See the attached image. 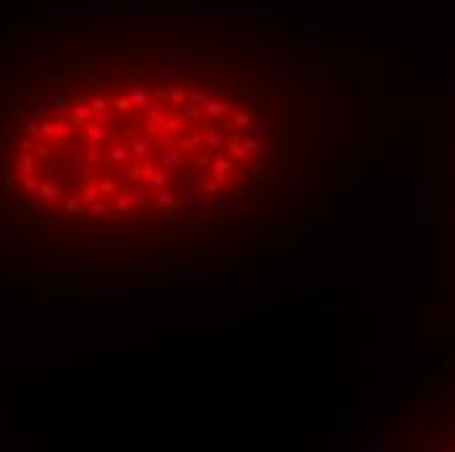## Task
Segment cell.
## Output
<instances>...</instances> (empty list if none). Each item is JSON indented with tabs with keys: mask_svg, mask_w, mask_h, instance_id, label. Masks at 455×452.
Returning <instances> with one entry per match:
<instances>
[{
	"mask_svg": "<svg viewBox=\"0 0 455 452\" xmlns=\"http://www.w3.org/2000/svg\"><path fill=\"white\" fill-rule=\"evenodd\" d=\"M173 204H175V196H173V193H165V191L157 193V207H173Z\"/></svg>",
	"mask_w": 455,
	"mask_h": 452,
	"instance_id": "obj_24",
	"label": "cell"
},
{
	"mask_svg": "<svg viewBox=\"0 0 455 452\" xmlns=\"http://www.w3.org/2000/svg\"><path fill=\"white\" fill-rule=\"evenodd\" d=\"M100 199V186H84L81 188V202L84 204H95Z\"/></svg>",
	"mask_w": 455,
	"mask_h": 452,
	"instance_id": "obj_13",
	"label": "cell"
},
{
	"mask_svg": "<svg viewBox=\"0 0 455 452\" xmlns=\"http://www.w3.org/2000/svg\"><path fill=\"white\" fill-rule=\"evenodd\" d=\"M89 209H92V215H95V217H110V209H108V204H102V202L89 204Z\"/></svg>",
	"mask_w": 455,
	"mask_h": 452,
	"instance_id": "obj_21",
	"label": "cell"
},
{
	"mask_svg": "<svg viewBox=\"0 0 455 452\" xmlns=\"http://www.w3.org/2000/svg\"><path fill=\"white\" fill-rule=\"evenodd\" d=\"M233 110V105H228V102H207V113L209 115H222V113H231Z\"/></svg>",
	"mask_w": 455,
	"mask_h": 452,
	"instance_id": "obj_14",
	"label": "cell"
},
{
	"mask_svg": "<svg viewBox=\"0 0 455 452\" xmlns=\"http://www.w3.org/2000/svg\"><path fill=\"white\" fill-rule=\"evenodd\" d=\"M55 108H58V110H66L68 102H66V99H55Z\"/></svg>",
	"mask_w": 455,
	"mask_h": 452,
	"instance_id": "obj_31",
	"label": "cell"
},
{
	"mask_svg": "<svg viewBox=\"0 0 455 452\" xmlns=\"http://www.w3.org/2000/svg\"><path fill=\"white\" fill-rule=\"evenodd\" d=\"M84 133H86L89 139H92V144H95V146L105 144V128H102V123H92V126H86V128H84Z\"/></svg>",
	"mask_w": 455,
	"mask_h": 452,
	"instance_id": "obj_6",
	"label": "cell"
},
{
	"mask_svg": "<svg viewBox=\"0 0 455 452\" xmlns=\"http://www.w3.org/2000/svg\"><path fill=\"white\" fill-rule=\"evenodd\" d=\"M178 165H180V155L175 152L173 146H168V152H162V168L173 170V168H178Z\"/></svg>",
	"mask_w": 455,
	"mask_h": 452,
	"instance_id": "obj_9",
	"label": "cell"
},
{
	"mask_svg": "<svg viewBox=\"0 0 455 452\" xmlns=\"http://www.w3.org/2000/svg\"><path fill=\"white\" fill-rule=\"evenodd\" d=\"M170 99L180 105V102H184V89H173V92H170Z\"/></svg>",
	"mask_w": 455,
	"mask_h": 452,
	"instance_id": "obj_28",
	"label": "cell"
},
{
	"mask_svg": "<svg viewBox=\"0 0 455 452\" xmlns=\"http://www.w3.org/2000/svg\"><path fill=\"white\" fill-rule=\"evenodd\" d=\"M233 123H236V128H246L251 123V113L249 110H238L236 118H233Z\"/></svg>",
	"mask_w": 455,
	"mask_h": 452,
	"instance_id": "obj_18",
	"label": "cell"
},
{
	"mask_svg": "<svg viewBox=\"0 0 455 452\" xmlns=\"http://www.w3.org/2000/svg\"><path fill=\"white\" fill-rule=\"evenodd\" d=\"M162 123H165V105L152 102L149 105V126L152 128H162Z\"/></svg>",
	"mask_w": 455,
	"mask_h": 452,
	"instance_id": "obj_3",
	"label": "cell"
},
{
	"mask_svg": "<svg viewBox=\"0 0 455 452\" xmlns=\"http://www.w3.org/2000/svg\"><path fill=\"white\" fill-rule=\"evenodd\" d=\"M115 110H118L120 115L131 113V110H133V102H131V97H118V99H115Z\"/></svg>",
	"mask_w": 455,
	"mask_h": 452,
	"instance_id": "obj_17",
	"label": "cell"
},
{
	"mask_svg": "<svg viewBox=\"0 0 455 452\" xmlns=\"http://www.w3.org/2000/svg\"><path fill=\"white\" fill-rule=\"evenodd\" d=\"M165 186H168V173H165V170H155V173L144 180V188H147V191H162Z\"/></svg>",
	"mask_w": 455,
	"mask_h": 452,
	"instance_id": "obj_2",
	"label": "cell"
},
{
	"mask_svg": "<svg viewBox=\"0 0 455 452\" xmlns=\"http://www.w3.org/2000/svg\"><path fill=\"white\" fill-rule=\"evenodd\" d=\"M225 131H220V128H212L209 133H207V139H204V144L209 146V149H220L222 144H225Z\"/></svg>",
	"mask_w": 455,
	"mask_h": 452,
	"instance_id": "obj_7",
	"label": "cell"
},
{
	"mask_svg": "<svg viewBox=\"0 0 455 452\" xmlns=\"http://www.w3.org/2000/svg\"><path fill=\"white\" fill-rule=\"evenodd\" d=\"M212 168H215V175H222V173H228V170H233V165H231V160L217 157L215 162H212Z\"/></svg>",
	"mask_w": 455,
	"mask_h": 452,
	"instance_id": "obj_16",
	"label": "cell"
},
{
	"mask_svg": "<svg viewBox=\"0 0 455 452\" xmlns=\"http://www.w3.org/2000/svg\"><path fill=\"white\" fill-rule=\"evenodd\" d=\"M81 204H84V202H81V196H68L63 209H66L68 215H76V212H81Z\"/></svg>",
	"mask_w": 455,
	"mask_h": 452,
	"instance_id": "obj_15",
	"label": "cell"
},
{
	"mask_svg": "<svg viewBox=\"0 0 455 452\" xmlns=\"http://www.w3.org/2000/svg\"><path fill=\"white\" fill-rule=\"evenodd\" d=\"M39 196L44 202H53V199H63V188L55 186V183H39Z\"/></svg>",
	"mask_w": 455,
	"mask_h": 452,
	"instance_id": "obj_4",
	"label": "cell"
},
{
	"mask_svg": "<svg viewBox=\"0 0 455 452\" xmlns=\"http://www.w3.org/2000/svg\"><path fill=\"white\" fill-rule=\"evenodd\" d=\"M217 186H220V183H217V180H209V183H204V186H202L199 191H207V193H215V191H217Z\"/></svg>",
	"mask_w": 455,
	"mask_h": 452,
	"instance_id": "obj_27",
	"label": "cell"
},
{
	"mask_svg": "<svg viewBox=\"0 0 455 452\" xmlns=\"http://www.w3.org/2000/svg\"><path fill=\"white\" fill-rule=\"evenodd\" d=\"M34 168H37L34 157L29 155V152H21V157H19V170H21L24 175H32V173H34Z\"/></svg>",
	"mask_w": 455,
	"mask_h": 452,
	"instance_id": "obj_10",
	"label": "cell"
},
{
	"mask_svg": "<svg viewBox=\"0 0 455 452\" xmlns=\"http://www.w3.org/2000/svg\"><path fill=\"white\" fill-rule=\"evenodd\" d=\"M19 149H21V152H32V149H34L32 139H21V141H19Z\"/></svg>",
	"mask_w": 455,
	"mask_h": 452,
	"instance_id": "obj_26",
	"label": "cell"
},
{
	"mask_svg": "<svg viewBox=\"0 0 455 452\" xmlns=\"http://www.w3.org/2000/svg\"><path fill=\"white\" fill-rule=\"evenodd\" d=\"M21 188H24L26 193H39V180H37V178H32V175H26V178H24V183H21Z\"/></svg>",
	"mask_w": 455,
	"mask_h": 452,
	"instance_id": "obj_20",
	"label": "cell"
},
{
	"mask_svg": "<svg viewBox=\"0 0 455 452\" xmlns=\"http://www.w3.org/2000/svg\"><path fill=\"white\" fill-rule=\"evenodd\" d=\"M89 115H92V108H86V105H73V110H71V123L79 126V123H84Z\"/></svg>",
	"mask_w": 455,
	"mask_h": 452,
	"instance_id": "obj_8",
	"label": "cell"
},
{
	"mask_svg": "<svg viewBox=\"0 0 455 452\" xmlns=\"http://www.w3.org/2000/svg\"><path fill=\"white\" fill-rule=\"evenodd\" d=\"M84 160H86L89 165H97V162L102 160V152H100V149H97V146H89V149H86V152H84Z\"/></svg>",
	"mask_w": 455,
	"mask_h": 452,
	"instance_id": "obj_22",
	"label": "cell"
},
{
	"mask_svg": "<svg viewBox=\"0 0 455 452\" xmlns=\"http://www.w3.org/2000/svg\"><path fill=\"white\" fill-rule=\"evenodd\" d=\"M89 108H92V115H95V120L97 123H110V105L105 102V99H92V105H89Z\"/></svg>",
	"mask_w": 455,
	"mask_h": 452,
	"instance_id": "obj_1",
	"label": "cell"
},
{
	"mask_svg": "<svg viewBox=\"0 0 455 452\" xmlns=\"http://www.w3.org/2000/svg\"><path fill=\"white\" fill-rule=\"evenodd\" d=\"M68 136H71V126H68V123H63V120H58V123H53V139L66 141Z\"/></svg>",
	"mask_w": 455,
	"mask_h": 452,
	"instance_id": "obj_12",
	"label": "cell"
},
{
	"mask_svg": "<svg viewBox=\"0 0 455 452\" xmlns=\"http://www.w3.org/2000/svg\"><path fill=\"white\" fill-rule=\"evenodd\" d=\"M34 149H37V155H39V157H44V155H48V146H44V144H37Z\"/></svg>",
	"mask_w": 455,
	"mask_h": 452,
	"instance_id": "obj_30",
	"label": "cell"
},
{
	"mask_svg": "<svg viewBox=\"0 0 455 452\" xmlns=\"http://www.w3.org/2000/svg\"><path fill=\"white\" fill-rule=\"evenodd\" d=\"M126 199H128V204L133 207V212H136V207H139V204L144 202V196H142L139 191H126Z\"/></svg>",
	"mask_w": 455,
	"mask_h": 452,
	"instance_id": "obj_25",
	"label": "cell"
},
{
	"mask_svg": "<svg viewBox=\"0 0 455 452\" xmlns=\"http://www.w3.org/2000/svg\"><path fill=\"white\" fill-rule=\"evenodd\" d=\"M115 207L120 209V212H128V207H131V204H128V199H118V202H115Z\"/></svg>",
	"mask_w": 455,
	"mask_h": 452,
	"instance_id": "obj_29",
	"label": "cell"
},
{
	"mask_svg": "<svg viewBox=\"0 0 455 452\" xmlns=\"http://www.w3.org/2000/svg\"><path fill=\"white\" fill-rule=\"evenodd\" d=\"M128 97H131V102H133V108H147V105H149V94L144 92V89H139V86L131 89Z\"/></svg>",
	"mask_w": 455,
	"mask_h": 452,
	"instance_id": "obj_11",
	"label": "cell"
},
{
	"mask_svg": "<svg viewBox=\"0 0 455 452\" xmlns=\"http://www.w3.org/2000/svg\"><path fill=\"white\" fill-rule=\"evenodd\" d=\"M108 155H110V160H113V162H126V160H128V149H126V144L120 141V139H115Z\"/></svg>",
	"mask_w": 455,
	"mask_h": 452,
	"instance_id": "obj_5",
	"label": "cell"
},
{
	"mask_svg": "<svg viewBox=\"0 0 455 452\" xmlns=\"http://www.w3.org/2000/svg\"><path fill=\"white\" fill-rule=\"evenodd\" d=\"M100 191H102V193H118L120 188L115 186V180H108V178H100Z\"/></svg>",
	"mask_w": 455,
	"mask_h": 452,
	"instance_id": "obj_23",
	"label": "cell"
},
{
	"mask_svg": "<svg viewBox=\"0 0 455 452\" xmlns=\"http://www.w3.org/2000/svg\"><path fill=\"white\" fill-rule=\"evenodd\" d=\"M131 155H133L136 160H144V157L149 155V146H147V141H133V146H131Z\"/></svg>",
	"mask_w": 455,
	"mask_h": 452,
	"instance_id": "obj_19",
	"label": "cell"
}]
</instances>
